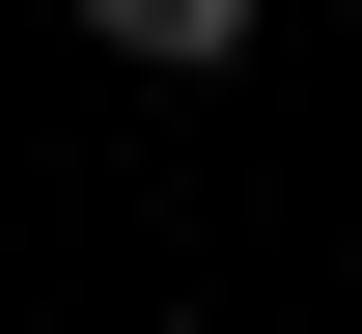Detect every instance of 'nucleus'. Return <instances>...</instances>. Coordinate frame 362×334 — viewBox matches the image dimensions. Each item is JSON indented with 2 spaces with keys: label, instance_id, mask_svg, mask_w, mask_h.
<instances>
[{
  "label": "nucleus",
  "instance_id": "nucleus-1",
  "mask_svg": "<svg viewBox=\"0 0 362 334\" xmlns=\"http://www.w3.org/2000/svg\"><path fill=\"white\" fill-rule=\"evenodd\" d=\"M84 28H112V56H168V84H195V56H251V0H84Z\"/></svg>",
  "mask_w": 362,
  "mask_h": 334
}]
</instances>
